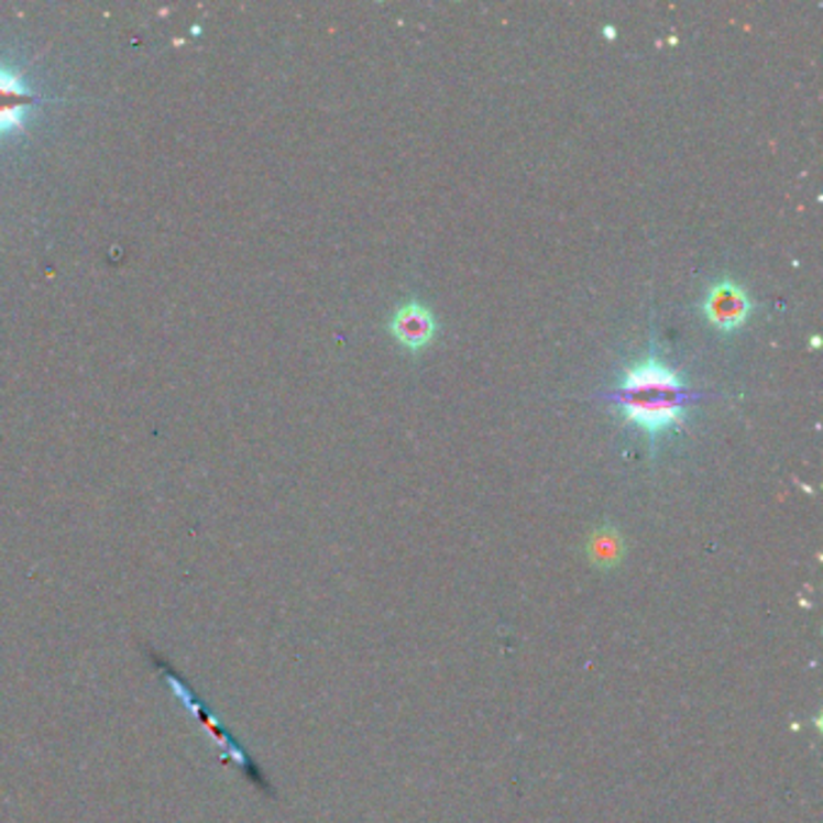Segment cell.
<instances>
[{
    "instance_id": "6da1fadb",
    "label": "cell",
    "mask_w": 823,
    "mask_h": 823,
    "mask_svg": "<svg viewBox=\"0 0 823 823\" xmlns=\"http://www.w3.org/2000/svg\"><path fill=\"white\" fill-rule=\"evenodd\" d=\"M611 402L626 423L655 440L683 426L689 392L677 370L650 355L623 370L618 386L611 392Z\"/></svg>"
},
{
    "instance_id": "277c9868",
    "label": "cell",
    "mask_w": 823,
    "mask_h": 823,
    "mask_svg": "<svg viewBox=\"0 0 823 823\" xmlns=\"http://www.w3.org/2000/svg\"><path fill=\"white\" fill-rule=\"evenodd\" d=\"M392 333L394 339L406 345L408 351H420L426 348L435 336V317L428 307L418 303H406L394 311L392 317Z\"/></svg>"
},
{
    "instance_id": "3957f363",
    "label": "cell",
    "mask_w": 823,
    "mask_h": 823,
    "mask_svg": "<svg viewBox=\"0 0 823 823\" xmlns=\"http://www.w3.org/2000/svg\"><path fill=\"white\" fill-rule=\"evenodd\" d=\"M40 102L42 97L30 90L22 73L0 64V141L8 139L10 133L22 131L30 109Z\"/></svg>"
},
{
    "instance_id": "7a4b0ae2",
    "label": "cell",
    "mask_w": 823,
    "mask_h": 823,
    "mask_svg": "<svg viewBox=\"0 0 823 823\" xmlns=\"http://www.w3.org/2000/svg\"><path fill=\"white\" fill-rule=\"evenodd\" d=\"M751 297L742 288L739 283L732 278H720L705 290V297L701 303L703 317L707 319L710 327L717 331L732 333L739 327H744L746 319L751 317Z\"/></svg>"
}]
</instances>
